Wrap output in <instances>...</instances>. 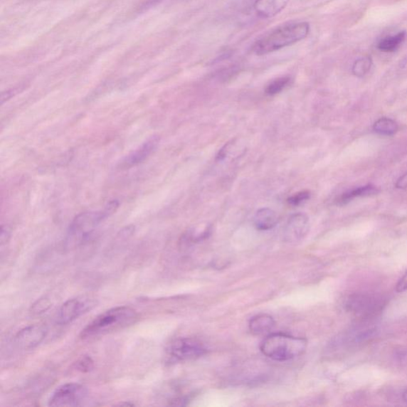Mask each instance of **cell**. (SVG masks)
Instances as JSON below:
<instances>
[{
	"mask_svg": "<svg viewBox=\"0 0 407 407\" xmlns=\"http://www.w3.org/2000/svg\"><path fill=\"white\" fill-rule=\"evenodd\" d=\"M89 394L86 386L70 383L60 386L49 400V406L53 407L77 406L83 405Z\"/></svg>",
	"mask_w": 407,
	"mask_h": 407,
	"instance_id": "52a82bcc",
	"label": "cell"
},
{
	"mask_svg": "<svg viewBox=\"0 0 407 407\" xmlns=\"http://www.w3.org/2000/svg\"><path fill=\"white\" fill-rule=\"evenodd\" d=\"M291 78L290 77H282L274 80L266 88V93L269 96H274V95L280 93L282 90L290 85Z\"/></svg>",
	"mask_w": 407,
	"mask_h": 407,
	"instance_id": "ac0fdd59",
	"label": "cell"
},
{
	"mask_svg": "<svg viewBox=\"0 0 407 407\" xmlns=\"http://www.w3.org/2000/svg\"><path fill=\"white\" fill-rule=\"evenodd\" d=\"M11 238V231L10 229L3 226L1 228V234H0V242H1V246H4V244L9 243Z\"/></svg>",
	"mask_w": 407,
	"mask_h": 407,
	"instance_id": "cb8c5ba5",
	"label": "cell"
},
{
	"mask_svg": "<svg viewBox=\"0 0 407 407\" xmlns=\"http://www.w3.org/2000/svg\"><path fill=\"white\" fill-rule=\"evenodd\" d=\"M403 401L407 403V389L403 393Z\"/></svg>",
	"mask_w": 407,
	"mask_h": 407,
	"instance_id": "4316f807",
	"label": "cell"
},
{
	"mask_svg": "<svg viewBox=\"0 0 407 407\" xmlns=\"http://www.w3.org/2000/svg\"><path fill=\"white\" fill-rule=\"evenodd\" d=\"M310 30V26L307 22L284 24L258 39L253 47V51L258 56L279 51L307 38Z\"/></svg>",
	"mask_w": 407,
	"mask_h": 407,
	"instance_id": "6da1fadb",
	"label": "cell"
},
{
	"mask_svg": "<svg viewBox=\"0 0 407 407\" xmlns=\"http://www.w3.org/2000/svg\"><path fill=\"white\" fill-rule=\"evenodd\" d=\"M279 222V217L274 210L264 208L258 210L254 216V225L258 230L273 229Z\"/></svg>",
	"mask_w": 407,
	"mask_h": 407,
	"instance_id": "4fadbf2b",
	"label": "cell"
},
{
	"mask_svg": "<svg viewBox=\"0 0 407 407\" xmlns=\"http://www.w3.org/2000/svg\"><path fill=\"white\" fill-rule=\"evenodd\" d=\"M310 191H302L290 196V198L288 199L287 202L290 206H298L302 205V203L308 201L310 199Z\"/></svg>",
	"mask_w": 407,
	"mask_h": 407,
	"instance_id": "7402d4cb",
	"label": "cell"
},
{
	"mask_svg": "<svg viewBox=\"0 0 407 407\" xmlns=\"http://www.w3.org/2000/svg\"><path fill=\"white\" fill-rule=\"evenodd\" d=\"M207 349L194 338H180L169 345L166 350L168 361L183 362L192 361L207 354Z\"/></svg>",
	"mask_w": 407,
	"mask_h": 407,
	"instance_id": "8992f818",
	"label": "cell"
},
{
	"mask_svg": "<svg viewBox=\"0 0 407 407\" xmlns=\"http://www.w3.org/2000/svg\"><path fill=\"white\" fill-rule=\"evenodd\" d=\"M379 192V189L373 185H367L358 187L352 191L343 194L340 198L337 199V205L344 206L352 200L362 196H369L377 194Z\"/></svg>",
	"mask_w": 407,
	"mask_h": 407,
	"instance_id": "9a60e30c",
	"label": "cell"
},
{
	"mask_svg": "<svg viewBox=\"0 0 407 407\" xmlns=\"http://www.w3.org/2000/svg\"><path fill=\"white\" fill-rule=\"evenodd\" d=\"M138 313L128 307H118L104 312L90 322L80 332L83 340H90L110 334L114 331L123 329L138 320Z\"/></svg>",
	"mask_w": 407,
	"mask_h": 407,
	"instance_id": "7a4b0ae2",
	"label": "cell"
},
{
	"mask_svg": "<svg viewBox=\"0 0 407 407\" xmlns=\"http://www.w3.org/2000/svg\"><path fill=\"white\" fill-rule=\"evenodd\" d=\"M310 230L308 216L304 213L291 216L284 229V239L289 243L302 240Z\"/></svg>",
	"mask_w": 407,
	"mask_h": 407,
	"instance_id": "30bf717a",
	"label": "cell"
},
{
	"mask_svg": "<svg viewBox=\"0 0 407 407\" xmlns=\"http://www.w3.org/2000/svg\"><path fill=\"white\" fill-rule=\"evenodd\" d=\"M118 208L119 202L114 200L108 203L100 211L85 212L78 215L68 230L65 240L66 248L76 247L85 241L92 234L94 229H96L102 221L115 213Z\"/></svg>",
	"mask_w": 407,
	"mask_h": 407,
	"instance_id": "277c9868",
	"label": "cell"
},
{
	"mask_svg": "<svg viewBox=\"0 0 407 407\" xmlns=\"http://www.w3.org/2000/svg\"><path fill=\"white\" fill-rule=\"evenodd\" d=\"M275 325V321L273 317L266 314H261L250 319L249 329L254 335H263L273 329Z\"/></svg>",
	"mask_w": 407,
	"mask_h": 407,
	"instance_id": "5bb4252c",
	"label": "cell"
},
{
	"mask_svg": "<svg viewBox=\"0 0 407 407\" xmlns=\"http://www.w3.org/2000/svg\"><path fill=\"white\" fill-rule=\"evenodd\" d=\"M396 186L401 189L407 188V173L402 175L401 177L398 179Z\"/></svg>",
	"mask_w": 407,
	"mask_h": 407,
	"instance_id": "484cf974",
	"label": "cell"
},
{
	"mask_svg": "<svg viewBox=\"0 0 407 407\" xmlns=\"http://www.w3.org/2000/svg\"><path fill=\"white\" fill-rule=\"evenodd\" d=\"M290 0H255L254 10L262 18H270L279 15L289 4Z\"/></svg>",
	"mask_w": 407,
	"mask_h": 407,
	"instance_id": "7c38bea8",
	"label": "cell"
},
{
	"mask_svg": "<svg viewBox=\"0 0 407 407\" xmlns=\"http://www.w3.org/2000/svg\"><path fill=\"white\" fill-rule=\"evenodd\" d=\"M94 368V361L90 356H84L78 359L75 364V369L81 373H88Z\"/></svg>",
	"mask_w": 407,
	"mask_h": 407,
	"instance_id": "44dd1931",
	"label": "cell"
},
{
	"mask_svg": "<svg viewBox=\"0 0 407 407\" xmlns=\"http://www.w3.org/2000/svg\"><path fill=\"white\" fill-rule=\"evenodd\" d=\"M372 65L370 57H363L356 60L352 66V73L358 78H362L371 70Z\"/></svg>",
	"mask_w": 407,
	"mask_h": 407,
	"instance_id": "d6986e66",
	"label": "cell"
},
{
	"mask_svg": "<svg viewBox=\"0 0 407 407\" xmlns=\"http://www.w3.org/2000/svg\"><path fill=\"white\" fill-rule=\"evenodd\" d=\"M405 38L406 33L404 31L399 32L396 36L386 37L379 43L378 49L386 53L394 52L402 45Z\"/></svg>",
	"mask_w": 407,
	"mask_h": 407,
	"instance_id": "e0dca14e",
	"label": "cell"
},
{
	"mask_svg": "<svg viewBox=\"0 0 407 407\" xmlns=\"http://www.w3.org/2000/svg\"><path fill=\"white\" fill-rule=\"evenodd\" d=\"M96 305V300L89 297H77L68 300L58 312L57 323L60 325L71 323L97 307Z\"/></svg>",
	"mask_w": 407,
	"mask_h": 407,
	"instance_id": "ba28073f",
	"label": "cell"
},
{
	"mask_svg": "<svg viewBox=\"0 0 407 407\" xmlns=\"http://www.w3.org/2000/svg\"><path fill=\"white\" fill-rule=\"evenodd\" d=\"M159 141L160 138L158 135H153V137L146 140L137 150L127 155L124 160L121 162L120 166L129 169L142 164L157 149Z\"/></svg>",
	"mask_w": 407,
	"mask_h": 407,
	"instance_id": "8fae6325",
	"label": "cell"
},
{
	"mask_svg": "<svg viewBox=\"0 0 407 407\" xmlns=\"http://www.w3.org/2000/svg\"><path fill=\"white\" fill-rule=\"evenodd\" d=\"M396 290L397 292L401 293L407 290V270L396 284Z\"/></svg>",
	"mask_w": 407,
	"mask_h": 407,
	"instance_id": "603a6c76",
	"label": "cell"
},
{
	"mask_svg": "<svg viewBox=\"0 0 407 407\" xmlns=\"http://www.w3.org/2000/svg\"><path fill=\"white\" fill-rule=\"evenodd\" d=\"M52 307L50 298L44 297L39 298L31 305V313L33 315H40L46 313Z\"/></svg>",
	"mask_w": 407,
	"mask_h": 407,
	"instance_id": "ffe728a7",
	"label": "cell"
},
{
	"mask_svg": "<svg viewBox=\"0 0 407 407\" xmlns=\"http://www.w3.org/2000/svg\"><path fill=\"white\" fill-rule=\"evenodd\" d=\"M307 339L282 332L268 335L260 344L263 355L276 361H287L303 355L307 349Z\"/></svg>",
	"mask_w": 407,
	"mask_h": 407,
	"instance_id": "3957f363",
	"label": "cell"
},
{
	"mask_svg": "<svg viewBox=\"0 0 407 407\" xmlns=\"http://www.w3.org/2000/svg\"><path fill=\"white\" fill-rule=\"evenodd\" d=\"M46 327L42 324H33L20 330L16 336V344L19 349L30 350L35 349L44 341L47 335Z\"/></svg>",
	"mask_w": 407,
	"mask_h": 407,
	"instance_id": "9c48e42d",
	"label": "cell"
},
{
	"mask_svg": "<svg viewBox=\"0 0 407 407\" xmlns=\"http://www.w3.org/2000/svg\"><path fill=\"white\" fill-rule=\"evenodd\" d=\"M344 305L345 310L354 315L358 322H372L381 314L386 300L379 295L354 294L346 298Z\"/></svg>",
	"mask_w": 407,
	"mask_h": 407,
	"instance_id": "5b68a950",
	"label": "cell"
},
{
	"mask_svg": "<svg viewBox=\"0 0 407 407\" xmlns=\"http://www.w3.org/2000/svg\"><path fill=\"white\" fill-rule=\"evenodd\" d=\"M373 130L379 134L384 135V137H392L398 132V126L395 120L384 117L376 121L373 125Z\"/></svg>",
	"mask_w": 407,
	"mask_h": 407,
	"instance_id": "2e32d148",
	"label": "cell"
},
{
	"mask_svg": "<svg viewBox=\"0 0 407 407\" xmlns=\"http://www.w3.org/2000/svg\"><path fill=\"white\" fill-rule=\"evenodd\" d=\"M20 91H21V90H20V88H16V89H14V90L3 92L1 95V98H0V101H1V105H4L5 103V102L9 100L14 96H16V95L18 92H19Z\"/></svg>",
	"mask_w": 407,
	"mask_h": 407,
	"instance_id": "d4e9b609",
	"label": "cell"
}]
</instances>
